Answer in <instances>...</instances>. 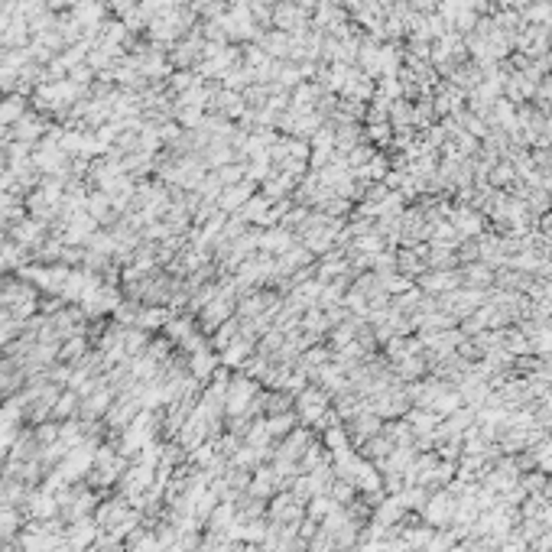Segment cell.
Segmentation results:
<instances>
[{"instance_id":"obj_4","label":"cell","mask_w":552,"mask_h":552,"mask_svg":"<svg viewBox=\"0 0 552 552\" xmlns=\"http://www.w3.org/2000/svg\"><path fill=\"white\" fill-rule=\"evenodd\" d=\"M36 442H39V445H56V442H59V425L43 423L39 429H36Z\"/></svg>"},{"instance_id":"obj_1","label":"cell","mask_w":552,"mask_h":552,"mask_svg":"<svg viewBox=\"0 0 552 552\" xmlns=\"http://www.w3.org/2000/svg\"><path fill=\"white\" fill-rule=\"evenodd\" d=\"M247 354H250V341L238 335V338H234L228 348H224V364H228V367H244L247 364Z\"/></svg>"},{"instance_id":"obj_5","label":"cell","mask_w":552,"mask_h":552,"mask_svg":"<svg viewBox=\"0 0 552 552\" xmlns=\"http://www.w3.org/2000/svg\"><path fill=\"white\" fill-rule=\"evenodd\" d=\"M104 208H108V195H104V192L91 195V202H88V212H91V218H101Z\"/></svg>"},{"instance_id":"obj_3","label":"cell","mask_w":552,"mask_h":552,"mask_svg":"<svg viewBox=\"0 0 552 552\" xmlns=\"http://www.w3.org/2000/svg\"><path fill=\"white\" fill-rule=\"evenodd\" d=\"M20 110H23V101H20L17 94H10L7 101H0V127L13 124V120L20 117Z\"/></svg>"},{"instance_id":"obj_6","label":"cell","mask_w":552,"mask_h":552,"mask_svg":"<svg viewBox=\"0 0 552 552\" xmlns=\"http://www.w3.org/2000/svg\"><path fill=\"white\" fill-rule=\"evenodd\" d=\"M325 357H328V351H322V348H312V351H309V357H306V361H309V364H322Z\"/></svg>"},{"instance_id":"obj_2","label":"cell","mask_w":552,"mask_h":552,"mask_svg":"<svg viewBox=\"0 0 552 552\" xmlns=\"http://www.w3.org/2000/svg\"><path fill=\"white\" fill-rule=\"evenodd\" d=\"M214 364H218V357H212L208 351H205V354H195L192 357V374H195L198 380H208V377L214 374Z\"/></svg>"}]
</instances>
